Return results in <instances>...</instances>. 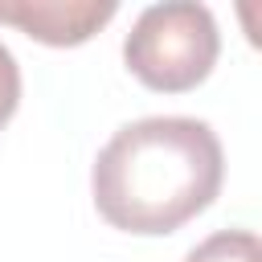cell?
<instances>
[{"mask_svg":"<svg viewBox=\"0 0 262 262\" xmlns=\"http://www.w3.org/2000/svg\"><path fill=\"white\" fill-rule=\"evenodd\" d=\"M225 156L209 123L151 115L119 127L98 151L90 188L94 209L123 233H172L213 205Z\"/></svg>","mask_w":262,"mask_h":262,"instance_id":"1","label":"cell"},{"mask_svg":"<svg viewBox=\"0 0 262 262\" xmlns=\"http://www.w3.org/2000/svg\"><path fill=\"white\" fill-rule=\"evenodd\" d=\"M217 53H221L217 20L205 4L192 0H164L143 8L123 41L127 70L147 90L160 94H184L201 86Z\"/></svg>","mask_w":262,"mask_h":262,"instance_id":"2","label":"cell"},{"mask_svg":"<svg viewBox=\"0 0 262 262\" xmlns=\"http://www.w3.org/2000/svg\"><path fill=\"white\" fill-rule=\"evenodd\" d=\"M115 12V0H0V25H12L45 45H82Z\"/></svg>","mask_w":262,"mask_h":262,"instance_id":"3","label":"cell"},{"mask_svg":"<svg viewBox=\"0 0 262 262\" xmlns=\"http://www.w3.org/2000/svg\"><path fill=\"white\" fill-rule=\"evenodd\" d=\"M184 262H262V246L250 229H221L188 250Z\"/></svg>","mask_w":262,"mask_h":262,"instance_id":"4","label":"cell"},{"mask_svg":"<svg viewBox=\"0 0 262 262\" xmlns=\"http://www.w3.org/2000/svg\"><path fill=\"white\" fill-rule=\"evenodd\" d=\"M16 102H20V66L12 49L0 45V127L16 115Z\"/></svg>","mask_w":262,"mask_h":262,"instance_id":"5","label":"cell"}]
</instances>
